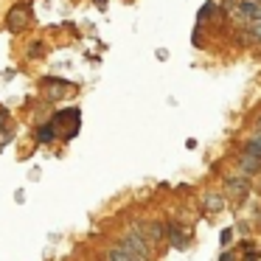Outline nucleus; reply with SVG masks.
<instances>
[{"instance_id": "obj_10", "label": "nucleus", "mask_w": 261, "mask_h": 261, "mask_svg": "<svg viewBox=\"0 0 261 261\" xmlns=\"http://www.w3.org/2000/svg\"><path fill=\"white\" fill-rule=\"evenodd\" d=\"M255 129L261 132V115H255Z\"/></svg>"}, {"instance_id": "obj_5", "label": "nucleus", "mask_w": 261, "mask_h": 261, "mask_svg": "<svg viewBox=\"0 0 261 261\" xmlns=\"http://www.w3.org/2000/svg\"><path fill=\"white\" fill-rule=\"evenodd\" d=\"M107 258H110V261H143L141 255H135L132 250H126L124 244H121V247H113V250H110Z\"/></svg>"}, {"instance_id": "obj_2", "label": "nucleus", "mask_w": 261, "mask_h": 261, "mask_svg": "<svg viewBox=\"0 0 261 261\" xmlns=\"http://www.w3.org/2000/svg\"><path fill=\"white\" fill-rule=\"evenodd\" d=\"M225 191L230 194L236 202H242V199L250 194V180L244 174L242 177H227V180H225Z\"/></svg>"}, {"instance_id": "obj_8", "label": "nucleus", "mask_w": 261, "mask_h": 261, "mask_svg": "<svg viewBox=\"0 0 261 261\" xmlns=\"http://www.w3.org/2000/svg\"><path fill=\"white\" fill-rule=\"evenodd\" d=\"M244 152L255 154V158H261V132H255V135H250L247 141H244Z\"/></svg>"}, {"instance_id": "obj_6", "label": "nucleus", "mask_w": 261, "mask_h": 261, "mask_svg": "<svg viewBox=\"0 0 261 261\" xmlns=\"http://www.w3.org/2000/svg\"><path fill=\"white\" fill-rule=\"evenodd\" d=\"M202 202H205V208H208V211H222V208H225V197H222V194H214V191L205 194Z\"/></svg>"}, {"instance_id": "obj_9", "label": "nucleus", "mask_w": 261, "mask_h": 261, "mask_svg": "<svg viewBox=\"0 0 261 261\" xmlns=\"http://www.w3.org/2000/svg\"><path fill=\"white\" fill-rule=\"evenodd\" d=\"M45 90H51V98H59V96H65L62 90H68V85H65V82H57V79H48Z\"/></svg>"}, {"instance_id": "obj_12", "label": "nucleus", "mask_w": 261, "mask_h": 261, "mask_svg": "<svg viewBox=\"0 0 261 261\" xmlns=\"http://www.w3.org/2000/svg\"><path fill=\"white\" fill-rule=\"evenodd\" d=\"M258 45H261V42H258Z\"/></svg>"}, {"instance_id": "obj_7", "label": "nucleus", "mask_w": 261, "mask_h": 261, "mask_svg": "<svg viewBox=\"0 0 261 261\" xmlns=\"http://www.w3.org/2000/svg\"><path fill=\"white\" fill-rule=\"evenodd\" d=\"M54 138H57V126H54V121L51 124H42L40 129H37V141L40 143H51Z\"/></svg>"}, {"instance_id": "obj_1", "label": "nucleus", "mask_w": 261, "mask_h": 261, "mask_svg": "<svg viewBox=\"0 0 261 261\" xmlns=\"http://www.w3.org/2000/svg\"><path fill=\"white\" fill-rule=\"evenodd\" d=\"M124 247L126 250H132L135 255H141L143 261L152 255V244H149V239L141 233V227H132V230H126V236H124Z\"/></svg>"}, {"instance_id": "obj_3", "label": "nucleus", "mask_w": 261, "mask_h": 261, "mask_svg": "<svg viewBox=\"0 0 261 261\" xmlns=\"http://www.w3.org/2000/svg\"><path fill=\"white\" fill-rule=\"evenodd\" d=\"M239 169H242L244 177H253L261 171V158H255V154L250 152H242V158H239Z\"/></svg>"}, {"instance_id": "obj_11", "label": "nucleus", "mask_w": 261, "mask_h": 261, "mask_svg": "<svg viewBox=\"0 0 261 261\" xmlns=\"http://www.w3.org/2000/svg\"><path fill=\"white\" fill-rule=\"evenodd\" d=\"M219 261H233V255H230V253H225V255H222Z\"/></svg>"}, {"instance_id": "obj_4", "label": "nucleus", "mask_w": 261, "mask_h": 261, "mask_svg": "<svg viewBox=\"0 0 261 261\" xmlns=\"http://www.w3.org/2000/svg\"><path fill=\"white\" fill-rule=\"evenodd\" d=\"M141 233L149 239V244H158L160 239L166 236V227H163V225H158V222H152V225H143V227H141Z\"/></svg>"}]
</instances>
